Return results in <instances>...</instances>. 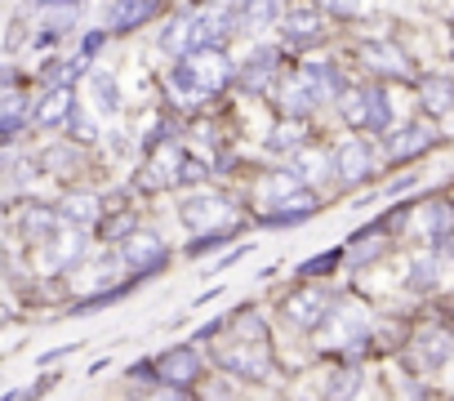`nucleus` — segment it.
Wrapping results in <instances>:
<instances>
[{
	"instance_id": "1",
	"label": "nucleus",
	"mask_w": 454,
	"mask_h": 401,
	"mask_svg": "<svg viewBox=\"0 0 454 401\" xmlns=\"http://www.w3.org/2000/svg\"><path fill=\"white\" fill-rule=\"evenodd\" d=\"M232 67H227L223 50H192V54H178L174 72H169V85L178 98H196V94H214L227 85Z\"/></svg>"
},
{
	"instance_id": "2",
	"label": "nucleus",
	"mask_w": 454,
	"mask_h": 401,
	"mask_svg": "<svg viewBox=\"0 0 454 401\" xmlns=\"http://www.w3.org/2000/svg\"><path fill=\"white\" fill-rule=\"evenodd\" d=\"M232 14H192V19H174L160 36V45L178 59V54H192V50H223L227 32H232Z\"/></svg>"
},
{
	"instance_id": "3",
	"label": "nucleus",
	"mask_w": 454,
	"mask_h": 401,
	"mask_svg": "<svg viewBox=\"0 0 454 401\" xmlns=\"http://www.w3.org/2000/svg\"><path fill=\"white\" fill-rule=\"evenodd\" d=\"M232 200L218 196V192H200V196H187L178 206V219L192 228V232H214V228H227L232 224Z\"/></svg>"
},
{
	"instance_id": "4",
	"label": "nucleus",
	"mask_w": 454,
	"mask_h": 401,
	"mask_svg": "<svg viewBox=\"0 0 454 401\" xmlns=\"http://www.w3.org/2000/svg\"><path fill=\"white\" fill-rule=\"evenodd\" d=\"M263 200L272 210H317V196L308 192V183L299 174H286V169L263 178Z\"/></svg>"
},
{
	"instance_id": "5",
	"label": "nucleus",
	"mask_w": 454,
	"mask_h": 401,
	"mask_svg": "<svg viewBox=\"0 0 454 401\" xmlns=\"http://www.w3.org/2000/svg\"><path fill=\"white\" fill-rule=\"evenodd\" d=\"M312 330H317V339H321V343H343V348H361V343H365V334H370V330H365V321H361L352 308H339V303H334V308L312 326Z\"/></svg>"
},
{
	"instance_id": "6",
	"label": "nucleus",
	"mask_w": 454,
	"mask_h": 401,
	"mask_svg": "<svg viewBox=\"0 0 454 401\" xmlns=\"http://www.w3.org/2000/svg\"><path fill=\"white\" fill-rule=\"evenodd\" d=\"M156 379L165 383V392H187L196 379H200V357L192 348H169L160 361H156Z\"/></svg>"
},
{
	"instance_id": "7",
	"label": "nucleus",
	"mask_w": 454,
	"mask_h": 401,
	"mask_svg": "<svg viewBox=\"0 0 454 401\" xmlns=\"http://www.w3.org/2000/svg\"><path fill=\"white\" fill-rule=\"evenodd\" d=\"M121 259H125L129 268H138V272H156V268H165L169 250H165V241H160L152 228H138V232H129V237H125Z\"/></svg>"
},
{
	"instance_id": "8",
	"label": "nucleus",
	"mask_w": 454,
	"mask_h": 401,
	"mask_svg": "<svg viewBox=\"0 0 454 401\" xmlns=\"http://www.w3.org/2000/svg\"><path fill=\"white\" fill-rule=\"evenodd\" d=\"M281 308H286V321H290V326H299V330H312V326H317V321H321V317L334 308V299H330L325 290H294V295H290Z\"/></svg>"
},
{
	"instance_id": "9",
	"label": "nucleus",
	"mask_w": 454,
	"mask_h": 401,
	"mask_svg": "<svg viewBox=\"0 0 454 401\" xmlns=\"http://www.w3.org/2000/svg\"><path fill=\"white\" fill-rule=\"evenodd\" d=\"M432 130L427 125H419V121H405V125H396V130H387V138H383V147H387V161H410V156H419L423 147H432Z\"/></svg>"
},
{
	"instance_id": "10",
	"label": "nucleus",
	"mask_w": 454,
	"mask_h": 401,
	"mask_svg": "<svg viewBox=\"0 0 454 401\" xmlns=\"http://www.w3.org/2000/svg\"><path fill=\"white\" fill-rule=\"evenodd\" d=\"M334 169H339L343 183H361V178H370V169H374V147H370L365 138H348V143H339V152H334Z\"/></svg>"
},
{
	"instance_id": "11",
	"label": "nucleus",
	"mask_w": 454,
	"mask_h": 401,
	"mask_svg": "<svg viewBox=\"0 0 454 401\" xmlns=\"http://www.w3.org/2000/svg\"><path fill=\"white\" fill-rule=\"evenodd\" d=\"M160 10V0H112L103 14V32H129Z\"/></svg>"
},
{
	"instance_id": "12",
	"label": "nucleus",
	"mask_w": 454,
	"mask_h": 401,
	"mask_svg": "<svg viewBox=\"0 0 454 401\" xmlns=\"http://www.w3.org/2000/svg\"><path fill=\"white\" fill-rule=\"evenodd\" d=\"M72 107H76V94H72V81H59V85H50V94L36 103V125L41 130H54V125H67V116H72Z\"/></svg>"
},
{
	"instance_id": "13",
	"label": "nucleus",
	"mask_w": 454,
	"mask_h": 401,
	"mask_svg": "<svg viewBox=\"0 0 454 401\" xmlns=\"http://www.w3.org/2000/svg\"><path fill=\"white\" fill-rule=\"evenodd\" d=\"M218 366L232 370V374H241V379H263V374L272 370V361L259 352V343H254V352H250V339H246L241 348H223V352H218Z\"/></svg>"
},
{
	"instance_id": "14",
	"label": "nucleus",
	"mask_w": 454,
	"mask_h": 401,
	"mask_svg": "<svg viewBox=\"0 0 454 401\" xmlns=\"http://www.w3.org/2000/svg\"><path fill=\"white\" fill-rule=\"evenodd\" d=\"M419 232L427 237V241H450V232H454V206H450V200H427V206L419 210Z\"/></svg>"
},
{
	"instance_id": "15",
	"label": "nucleus",
	"mask_w": 454,
	"mask_h": 401,
	"mask_svg": "<svg viewBox=\"0 0 454 401\" xmlns=\"http://www.w3.org/2000/svg\"><path fill=\"white\" fill-rule=\"evenodd\" d=\"M450 352H454V334H450V330H419V334H414V357H419L427 370L445 366Z\"/></svg>"
},
{
	"instance_id": "16",
	"label": "nucleus",
	"mask_w": 454,
	"mask_h": 401,
	"mask_svg": "<svg viewBox=\"0 0 454 401\" xmlns=\"http://www.w3.org/2000/svg\"><path fill=\"white\" fill-rule=\"evenodd\" d=\"M98 215H103V200H98V196H85V192L63 196V206H59V219L72 224V228H94Z\"/></svg>"
},
{
	"instance_id": "17",
	"label": "nucleus",
	"mask_w": 454,
	"mask_h": 401,
	"mask_svg": "<svg viewBox=\"0 0 454 401\" xmlns=\"http://www.w3.org/2000/svg\"><path fill=\"white\" fill-rule=\"evenodd\" d=\"M281 36H286L290 45H312V41H321V14H317V10H294V14H286Z\"/></svg>"
},
{
	"instance_id": "18",
	"label": "nucleus",
	"mask_w": 454,
	"mask_h": 401,
	"mask_svg": "<svg viewBox=\"0 0 454 401\" xmlns=\"http://www.w3.org/2000/svg\"><path fill=\"white\" fill-rule=\"evenodd\" d=\"M272 76H277V50L259 45L254 59L241 67V90H263V85H272Z\"/></svg>"
},
{
	"instance_id": "19",
	"label": "nucleus",
	"mask_w": 454,
	"mask_h": 401,
	"mask_svg": "<svg viewBox=\"0 0 454 401\" xmlns=\"http://www.w3.org/2000/svg\"><path fill=\"white\" fill-rule=\"evenodd\" d=\"M361 63L383 72V76H410V59L396 54L392 45H361Z\"/></svg>"
},
{
	"instance_id": "20",
	"label": "nucleus",
	"mask_w": 454,
	"mask_h": 401,
	"mask_svg": "<svg viewBox=\"0 0 454 401\" xmlns=\"http://www.w3.org/2000/svg\"><path fill=\"white\" fill-rule=\"evenodd\" d=\"M361 94H365V121H361V125L387 134V130H392V103H387V90H383V85H365Z\"/></svg>"
},
{
	"instance_id": "21",
	"label": "nucleus",
	"mask_w": 454,
	"mask_h": 401,
	"mask_svg": "<svg viewBox=\"0 0 454 401\" xmlns=\"http://www.w3.org/2000/svg\"><path fill=\"white\" fill-rule=\"evenodd\" d=\"M50 241H54L50 246V263H59V268H67V263H76L85 255V228H59Z\"/></svg>"
},
{
	"instance_id": "22",
	"label": "nucleus",
	"mask_w": 454,
	"mask_h": 401,
	"mask_svg": "<svg viewBox=\"0 0 454 401\" xmlns=\"http://www.w3.org/2000/svg\"><path fill=\"white\" fill-rule=\"evenodd\" d=\"M303 76L317 85L321 98H339V90H343V76H339V67L330 59H308L303 63Z\"/></svg>"
},
{
	"instance_id": "23",
	"label": "nucleus",
	"mask_w": 454,
	"mask_h": 401,
	"mask_svg": "<svg viewBox=\"0 0 454 401\" xmlns=\"http://www.w3.org/2000/svg\"><path fill=\"white\" fill-rule=\"evenodd\" d=\"M383 250H387V232H383V228H370V232L352 237V246H348V259H352V268H370V263H374Z\"/></svg>"
},
{
	"instance_id": "24",
	"label": "nucleus",
	"mask_w": 454,
	"mask_h": 401,
	"mask_svg": "<svg viewBox=\"0 0 454 401\" xmlns=\"http://www.w3.org/2000/svg\"><path fill=\"white\" fill-rule=\"evenodd\" d=\"M419 98H423V107H427L432 116H445V112L454 107V81H450V76H427V81L419 85Z\"/></svg>"
},
{
	"instance_id": "25",
	"label": "nucleus",
	"mask_w": 454,
	"mask_h": 401,
	"mask_svg": "<svg viewBox=\"0 0 454 401\" xmlns=\"http://www.w3.org/2000/svg\"><path fill=\"white\" fill-rule=\"evenodd\" d=\"M277 10H281V0H246L241 19H232V23L246 28V32H263V28L277 23Z\"/></svg>"
},
{
	"instance_id": "26",
	"label": "nucleus",
	"mask_w": 454,
	"mask_h": 401,
	"mask_svg": "<svg viewBox=\"0 0 454 401\" xmlns=\"http://www.w3.org/2000/svg\"><path fill=\"white\" fill-rule=\"evenodd\" d=\"M321 103H325V98L317 94V85H312L308 76H299V81L286 90V112H290L294 121H299V116H308V112H317Z\"/></svg>"
},
{
	"instance_id": "27",
	"label": "nucleus",
	"mask_w": 454,
	"mask_h": 401,
	"mask_svg": "<svg viewBox=\"0 0 454 401\" xmlns=\"http://www.w3.org/2000/svg\"><path fill=\"white\" fill-rule=\"evenodd\" d=\"M90 90H94L98 112H121V90H116V76L112 72H94L90 76Z\"/></svg>"
},
{
	"instance_id": "28",
	"label": "nucleus",
	"mask_w": 454,
	"mask_h": 401,
	"mask_svg": "<svg viewBox=\"0 0 454 401\" xmlns=\"http://www.w3.org/2000/svg\"><path fill=\"white\" fill-rule=\"evenodd\" d=\"M23 232L36 237V241H50V237L59 232V210H45V206H41V210H27V215H23Z\"/></svg>"
},
{
	"instance_id": "29",
	"label": "nucleus",
	"mask_w": 454,
	"mask_h": 401,
	"mask_svg": "<svg viewBox=\"0 0 454 401\" xmlns=\"http://www.w3.org/2000/svg\"><path fill=\"white\" fill-rule=\"evenodd\" d=\"M299 143H303V125H299L294 116H290V125H277V130L268 134V147H272V152H286V147H299Z\"/></svg>"
},
{
	"instance_id": "30",
	"label": "nucleus",
	"mask_w": 454,
	"mask_h": 401,
	"mask_svg": "<svg viewBox=\"0 0 454 401\" xmlns=\"http://www.w3.org/2000/svg\"><path fill=\"white\" fill-rule=\"evenodd\" d=\"M436 286V259H414L410 268V290H427Z\"/></svg>"
},
{
	"instance_id": "31",
	"label": "nucleus",
	"mask_w": 454,
	"mask_h": 401,
	"mask_svg": "<svg viewBox=\"0 0 454 401\" xmlns=\"http://www.w3.org/2000/svg\"><path fill=\"white\" fill-rule=\"evenodd\" d=\"M356 388H361V370H356V366H348L343 374H334V379H330V388H325V392H330V397H348V392H356Z\"/></svg>"
},
{
	"instance_id": "32",
	"label": "nucleus",
	"mask_w": 454,
	"mask_h": 401,
	"mask_svg": "<svg viewBox=\"0 0 454 401\" xmlns=\"http://www.w3.org/2000/svg\"><path fill=\"white\" fill-rule=\"evenodd\" d=\"M237 326H241V339H250V343H263V317L259 312H237Z\"/></svg>"
},
{
	"instance_id": "33",
	"label": "nucleus",
	"mask_w": 454,
	"mask_h": 401,
	"mask_svg": "<svg viewBox=\"0 0 454 401\" xmlns=\"http://www.w3.org/2000/svg\"><path fill=\"white\" fill-rule=\"evenodd\" d=\"M67 125H72V134H76V138H85V143H94V138H98V125H94V121H90L85 112H76V107H72Z\"/></svg>"
},
{
	"instance_id": "34",
	"label": "nucleus",
	"mask_w": 454,
	"mask_h": 401,
	"mask_svg": "<svg viewBox=\"0 0 454 401\" xmlns=\"http://www.w3.org/2000/svg\"><path fill=\"white\" fill-rule=\"evenodd\" d=\"M325 174H330L325 161H317L312 152H299V178H325Z\"/></svg>"
},
{
	"instance_id": "35",
	"label": "nucleus",
	"mask_w": 454,
	"mask_h": 401,
	"mask_svg": "<svg viewBox=\"0 0 454 401\" xmlns=\"http://www.w3.org/2000/svg\"><path fill=\"white\" fill-rule=\"evenodd\" d=\"M339 263V250H330V255H317V259H308L303 263V277H321V272H330Z\"/></svg>"
},
{
	"instance_id": "36",
	"label": "nucleus",
	"mask_w": 454,
	"mask_h": 401,
	"mask_svg": "<svg viewBox=\"0 0 454 401\" xmlns=\"http://www.w3.org/2000/svg\"><path fill=\"white\" fill-rule=\"evenodd\" d=\"M321 10H325V14H356L361 0H321Z\"/></svg>"
},
{
	"instance_id": "37",
	"label": "nucleus",
	"mask_w": 454,
	"mask_h": 401,
	"mask_svg": "<svg viewBox=\"0 0 454 401\" xmlns=\"http://www.w3.org/2000/svg\"><path fill=\"white\" fill-rule=\"evenodd\" d=\"M19 112H23V103H19V98H10V103H5V112H0V130H14V125H19Z\"/></svg>"
},
{
	"instance_id": "38",
	"label": "nucleus",
	"mask_w": 454,
	"mask_h": 401,
	"mask_svg": "<svg viewBox=\"0 0 454 401\" xmlns=\"http://www.w3.org/2000/svg\"><path fill=\"white\" fill-rule=\"evenodd\" d=\"M10 90H14V72L5 67V72H0V94H10Z\"/></svg>"
}]
</instances>
